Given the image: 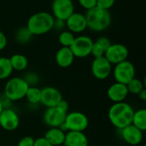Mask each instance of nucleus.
<instances>
[{"label": "nucleus", "instance_id": "obj_1", "mask_svg": "<svg viewBox=\"0 0 146 146\" xmlns=\"http://www.w3.org/2000/svg\"><path fill=\"white\" fill-rule=\"evenodd\" d=\"M134 110L125 102L115 103L109 110L108 117L111 124L117 129H122L132 124Z\"/></svg>", "mask_w": 146, "mask_h": 146}, {"label": "nucleus", "instance_id": "obj_2", "mask_svg": "<svg viewBox=\"0 0 146 146\" xmlns=\"http://www.w3.org/2000/svg\"><path fill=\"white\" fill-rule=\"evenodd\" d=\"M85 16L87 28L93 32H103L107 29L111 23L110 10L102 9L98 7L87 10Z\"/></svg>", "mask_w": 146, "mask_h": 146}, {"label": "nucleus", "instance_id": "obj_3", "mask_svg": "<svg viewBox=\"0 0 146 146\" xmlns=\"http://www.w3.org/2000/svg\"><path fill=\"white\" fill-rule=\"evenodd\" d=\"M53 15L46 11H41L31 15L27 21V27L33 35H43L52 30Z\"/></svg>", "mask_w": 146, "mask_h": 146}, {"label": "nucleus", "instance_id": "obj_4", "mask_svg": "<svg viewBox=\"0 0 146 146\" xmlns=\"http://www.w3.org/2000/svg\"><path fill=\"white\" fill-rule=\"evenodd\" d=\"M28 84L21 77L9 79L4 86V96L9 101H19L25 98Z\"/></svg>", "mask_w": 146, "mask_h": 146}, {"label": "nucleus", "instance_id": "obj_5", "mask_svg": "<svg viewBox=\"0 0 146 146\" xmlns=\"http://www.w3.org/2000/svg\"><path fill=\"white\" fill-rule=\"evenodd\" d=\"M89 126V120L87 116L80 111H73L68 113L65 118L64 123L60 127L64 132L75 131L84 132Z\"/></svg>", "mask_w": 146, "mask_h": 146}, {"label": "nucleus", "instance_id": "obj_6", "mask_svg": "<svg viewBox=\"0 0 146 146\" xmlns=\"http://www.w3.org/2000/svg\"><path fill=\"white\" fill-rule=\"evenodd\" d=\"M135 74L136 70L134 65L127 60L115 64L113 69V74L115 81L124 85H127L135 78Z\"/></svg>", "mask_w": 146, "mask_h": 146}, {"label": "nucleus", "instance_id": "obj_7", "mask_svg": "<svg viewBox=\"0 0 146 146\" xmlns=\"http://www.w3.org/2000/svg\"><path fill=\"white\" fill-rule=\"evenodd\" d=\"M93 40L86 35H80L75 37L72 45L69 47L72 50L74 57L85 58L91 55Z\"/></svg>", "mask_w": 146, "mask_h": 146}, {"label": "nucleus", "instance_id": "obj_8", "mask_svg": "<svg viewBox=\"0 0 146 146\" xmlns=\"http://www.w3.org/2000/svg\"><path fill=\"white\" fill-rule=\"evenodd\" d=\"M51 9L55 19L65 21L74 12V5L72 0H53Z\"/></svg>", "mask_w": 146, "mask_h": 146}, {"label": "nucleus", "instance_id": "obj_9", "mask_svg": "<svg viewBox=\"0 0 146 146\" xmlns=\"http://www.w3.org/2000/svg\"><path fill=\"white\" fill-rule=\"evenodd\" d=\"M68 112L61 110L57 106L47 108L44 113L43 120L49 127H60L65 121Z\"/></svg>", "mask_w": 146, "mask_h": 146}, {"label": "nucleus", "instance_id": "obj_10", "mask_svg": "<svg viewBox=\"0 0 146 146\" xmlns=\"http://www.w3.org/2000/svg\"><path fill=\"white\" fill-rule=\"evenodd\" d=\"M129 51L122 44H111L104 53V57L112 64L115 65L127 59Z\"/></svg>", "mask_w": 146, "mask_h": 146}, {"label": "nucleus", "instance_id": "obj_11", "mask_svg": "<svg viewBox=\"0 0 146 146\" xmlns=\"http://www.w3.org/2000/svg\"><path fill=\"white\" fill-rule=\"evenodd\" d=\"M112 72V64L104 57L94 58L92 63V73L93 76L100 80H106Z\"/></svg>", "mask_w": 146, "mask_h": 146}, {"label": "nucleus", "instance_id": "obj_12", "mask_svg": "<svg viewBox=\"0 0 146 146\" xmlns=\"http://www.w3.org/2000/svg\"><path fill=\"white\" fill-rule=\"evenodd\" d=\"M20 125L18 114L9 108H5L0 114V127L6 131H14Z\"/></svg>", "mask_w": 146, "mask_h": 146}, {"label": "nucleus", "instance_id": "obj_13", "mask_svg": "<svg viewBox=\"0 0 146 146\" xmlns=\"http://www.w3.org/2000/svg\"><path fill=\"white\" fill-rule=\"evenodd\" d=\"M62 99V95L58 89L52 86H46L41 89L40 104L46 108L56 107Z\"/></svg>", "mask_w": 146, "mask_h": 146}, {"label": "nucleus", "instance_id": "obj_14", "mask_svg": "<svg viewBox=\"0 0 146 146\" xmlns=\"http://www.w3.org/2000/svg\"><path fill=\"white\" fill-rule=\"evenodd\" d=\"M65 25L67 26L68 30L73 33H82L87 28L85 15L76 12H74L65 21Z\"/></svg>", "mask_w": 146, "mask_h": 146}, {"label": "nucleus", "instance_id": "obj_15", "mask_svg": "<svg viewBox=\"0 0 146 146\" xmlns=\"http://www.w3.org/2000/svg\"><path fill=\"white\" fill-rule=\"evenodd\" d=\"M121 131L122 139L128 145H138L143 141L144 132H142L132 124L121 129Z\"/></svg>", "mask_w": 146, "mask_h": 146}, {"label": "nucleus", "instance_id": "obj_16", "mask_svg": "<svg viewBox=\"0 0 146 146\" xmlns=\"http://www.w3.org/2000/svg\"><path fill=\"white\" fill-rule=\"evenodd\" d=\"M128 94L129 93L127 88V85L118 82L112 84L107 91L108 98L110 101L114 102V104L124 102Z\"/></svg>", "mask_w": 146, "mask_h": 146}, {"label": "nucleus", "instance_id": "obj_17", "mask_svg": "<svg viewBox=\"0 0 146 146\" xmlns=\"http://www.w3.org/2000/svg\"><path fill=\"white\" fill-rule=\"evenodd\" d=\"M63 145L65 146H88L89 141L84 132L68 131L66 133Z\"/></svg>", "mask_w": 146, "mask_h": 146}, {"label": "nucleus", "instance_id": "obj_18", "mask_svg": "<svg viewBox=\"0 0 146 146\" xmlns=\"http://www.w3.org/2000/svg\"><path fill=\"white\" fill-rule=\"evenodd\" d=\"M74 56L69 47H62L56 53L55 60L56 64L61 68L70 67L74 60Z\"/></svg>", "mask_w": 146, "mask_h": 146}, {"label": "nucleus", "instance_id": "obj_19", "mask_svg": "<svg viewBox=\"0 0 146 146\" xmlns=\"http://www.w3.org/2000/svg\"><path fill=\"white\" fill-rule=\"evenodd\" d=\"M65 135L66 132L60 127H50L44 137L52 146H59L64 144Z\"/></svg>", "mask_w": 146, "mask_h": 146}, {"label": "nucleus", "instance_id": "obj_20", "mask_svg": "<svg viewBox=\"0 0 146 146\" xmlns=\"http://www.w3.org/2000/svg\"><path fill=\"white\" fill-rule=\"evenodd\" d=\"M9 62L13 70L23 71L27 68L28 60L27 58L21 54H15L9 58Z\"/></svg>", "mask_w": 146, "mask_h": 146}, {"label": "nucleus", "instance_id": "obj_21", "mask_svg": "<svg viewBox=\"0 0 146 146\" xmlns=\"http://www.w3.org/2000/svg\"><path fill=\"white\" fill-rule=\"evenodd\" d=\"M132 125L141 130L142 132H145L146 130V110L145 109H140L137 111H134Z\"/></svg>", "mask_w": 146, "mask_h": 146}, {"label": "nucleus", "instance_id": "obj_22", "mask_svg": "<svg viewBox=\"0 0 146 146\" xmlns=\"http://www.w3.org/2000/svg\"><path fill=\"white\" fill-rule=\"evenodd\" d=\"M25 98L31 104H39L41 99V89L36 86H29L25 95Z\"/></svg>", "mask_w": 146, "mask_h": 146}, {"label": "nucleus", "instance_id": "obj_23", "mask_svg": "<svg viewBox=\"0 0 146 146\" xmlns=\"http://www.w3.org/2000/svg\"><path fill=\"white\" fill-rule=\"evenodd\" d=\"M13 72L9 58L0 57V80L8 79Z\"/></svg>", "mask_w": 146, "mask_h": 146}, {"label": "nucleus", "instance_id": "obj_24", "mask_svg": "<svg viewBox=\"0 0 146 146\" xmlns=\"http://www.w3.org/2000/svg\"><path fill=\"white\" fill-rule=\"evenodd\" d=\"M127 88L128 93L139 95V93L145 88V84L140 80L137 78H133L131 81L127 84Z\"/></svg>", "mask_w": 146, "mask_h": 146}, {"label": "nucleus", "instance_id": "obj_25", "mask_svg": "<svg viewBox=\"0 0 146 146\" xmlns=\"http://www.w3.org/2000/svg\"><path fill=\"white\" fill-rule=\"evenodd\" d=\"M75 37L73 33L68 30L62 31L58 36L59 43L62 45V47H70L74 40Z\"/></svg>", "mask_w": 146, "mask_h": 146}, {"label": "nucleus", "instance_id": "obj_26", "mask_svg": "<svg viewBox=\"0 0 146 146\" xmlns=\"http://www.w3.org/2000/svg\"><path fill=\"white\" fill-rule=\"evenodd\" d=\"M33 36V35L31 33V32L27 29V27L20 28L15 33V38L20 44H26L29 42Z\"/></svg>", "mask_w": 146, "mask_h": 146}, {"label": "nucleus", "instance_id": "obj_27", "mask_svg": "<svg viewBox=\"0 0 146 146\" xmlns=\"http://www.w3.org/2000/svg\"><path fill=\"white\" fill-rule=\"evenodd\" d=\"M104 53H105V50L104 49V47L98 42L94 41L93 44H92L91 55H92L94 56V58H98V57L104 56Z\"/></svg>", "mask_w": 146, "mask_h": 146}, {"label": "nucleus", "instance_id": "obj_28", "mask_svg": "<svg viewBox=\"0 0 146 146\" xmlns=\"http://www.w3.org/2000/svg\"><path fill=\"white\" fill-rule=\"evenodd\" d=\"M115 2V0H97L96 7L102 9L110 10L114 6Z\"/></svg>", "mask_w": 146, "mask_h": 146}, {"label": "nucleus", "instance_id": "obj_29", "mask_svg": "<svg viewBox=\"0 0 146 146\" xmlns=\"http://www.w3.org/2000/svg\"><path fill=\"white\" fill-rule=\"evenodd\" d=\"M23 80L28 84L29 86H35L36 83H38V75L33 74V73H28L25 75V77L23 78Z\"/></svg>", "mask_w": 146, "mask_h": 146}, {"label": "nucleus", "instance_id": "obj_30", "mask_svg": "<svg viewBox=\"0 0 146 146\" xmlns=\"http://www.w3.org/2000/svg\"><path fill=\"white\" fill-rule=\"evenodd\" d=\"M80 6L86 10H89L91 9H93L96 7L97 0H78Z\"/></svg>", "mask_w": 146, "mask_h": 146}, {"label": "nucleus", "instance_id": "obj_31", "mask_svg": "<svg viewBox=\"0 0 146 146\" xmlns=\"http://www.w3.org/2000/svg\"><path fill=\"white\" fill-rule=\"evenodd\" d=\"M34 139L31 136H26L21 139V140L18 142L17 146H33Z\"/></svg>", "mask_w": 146, "mask_h": 146}, {"label": "nucleus", "instance_id": "obj_32", "mask_svg": "<svg viewBox=\"0 0 146 146\" xmlns=\"http://www.w3.org/2000/svg\"><path fill=\"white\" fill-rule=\"evenodd\" d=\"M96 42H98V44H100L104 47V49L105 50V51H106L107 49L111 45V42H110V38H108L105 37V36H100V37H98V38H97Z\"/></svg>", "mask_w": 146, "mask_h": 146}, {"label": "nucleus", "instance_id": "obj_33", "mask_svg": "<svg viewBox=\"0 0 146 146\" xmlns=\"http://www.w3.org/2000/svg\"><path fill=\"white\" fill-rule=\"evenodd\" d=\"M33 146H52L45 139L44 137H39L34 139Z\"/></svg>", "mask_w": 146, "mask_h": 146}, {"label": "nucleus", "instance_id": "obj_34", "mask_svg": "<svg viewBox=\"0 0 146 146\" xmlns=\"http://www.w3.org/2000/svg\"><path fill=\"white\" fill-rule=\"evenodd\" d=\"M64 26H65V21L54 18V22H53L52 29H55V30H62V28H63Z\"/></svg>", "mask_w": 146, "mask_h": 146}, {"label": "nucleus", "instance_id": "obj_35", "mask_svg": "<svg viewBox=\"0 0 146 146\" xmlns=\"http://www.w3.org/2000/svg\"><path fill=\"white\" fill-rule=\"evenodd\" d=\"M7 45V38L5 34L0 31V50H3Z\"/></svg>", "mask_w": 146, "mask_h": 146}, {"label": "nucleus", "instance_id": "obj_36", "mask_svg": "<svg viewBox=\"0 0 146 146\" xmlns=\"http://www.w3.org/2000/svg\"><path fill=\"white\" fill-rule=\"evenodd\" d=\"M56 106H57L58 108H60L61 110L66 111V112H68V102H67L66 100H64L63 98L58 103V104H57Z\"/></svg>", "mask_w": 146, "mask_h": 146}, {"label": "nucleus", "instance_id": "obj_37", "mask_svg": "<svg viewBox=\"0 0 146 146\" xmlns=\"http://www.w3.org/2000/svg\"><path fill=\"white\" fill-rule=\"evenodd\" d=\"M139 97L142 101H146V89L144 88L139 93Z\"/></svg>", "mask_w": 146, "mask_h": 146}, {"label": "nucleus", "instance_id": "obj_38", "mask_svg": "<svg viewBox=\"0 0 146 146\" xmlns=\"http://www.w3.org/2000/svg\"><path fill=\"white\" fill-rule=\"evenodd\" d=\"M3 109H4V108H3V104H2V103H1V101H0V114H1V112L3 111Z\"/></svg>", "mask_w": 146, "mask_h": 146}, {"label": "nucleus", "instance_id": "obj_39", "mask_svg": "<svg viewBox=\"0 0 146 146\" xmlns=\"http://www.w3.org/2000/svg\"><path fill=\"white\" fill-rule=\"evenodd\" d=\"M59 146H65L64 145H59Z\"/></svg>", "mask_w": 146, "mask_h": 146}]
</instances>
